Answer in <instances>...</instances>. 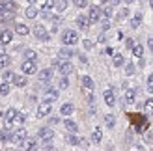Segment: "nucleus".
I'll return each instance as SVG.
<instances>
[{
  "instance_id": "5",
  "label": "nucleus",
  "mask_w": 153,
  "mask_h": 151,
  "mask_svg": "<svg viewBox=\"0 0 153 151\" xmlns=\"http://www.w3.org/2000/svg\"><path fill=\"white\" fill-rule=\"evenodd\" d=\"M90 22H103V7L101 6H91L88 13Z\"/></svg>"
},
{
  "instance_id": "13",
  "label": "nucleus",
  "mask_w": 153,
  "mask_h": 151,
  "mask_svg": "<svg viewBox=\"0 0 153 151\" xmlns=\"http://www.w3.org/2000/svg\"><path fill=\"white\" fill-rule=\"evenodd\" d=\"M75 22H76V26H79L80 30H88L90 28V19H88V15H79V17L75 19Z\"/></svg>"
},
{
  "instance_id": "50",
  "label": "nucleus",
  "mask_w": 153,
  "mask_h": 151,
  "mask_svg": "<svg viewBox=\"0 0 153 151\" xmlns=\"http://www.w3.org/2000/svg\"><path fill=\"white\" fill-rule=\"evenodd\" d=\"M76 56H79V60H80L82 64H88V58H86V54H76Z\"/></svg>"
},
{
  "instance_id": "11",
  "label": "nucleus",
  "mask_w": 153,
  "mask_h": 151,
  "mask_svg": "<svg viewBox=\"0 0 153 151\" xmlns=\"http://www.w3.org/2000/svg\"><path fill=\"white\" fill-rule=\"evenodd\" d=\"M80 84H82L84 90H88V92H91V90L95 88V82H94V78H91L90 75H82V77H80Z\"/></svg>"
},
{
  "instance_id": "46",
  "label": "nucleus",
  "mask_w": 153,
  "mask_h": 151,
  "mask_svg": "<svg viewBox=\"0 0 153 151\" xmlns=\"http://www.w3.org/2000/svg\"><path fill=\"white\" fill-rule=\"evenodd\" d=\"M108 28H110V21H103V22H101V30H103V34H105Z\"/></svg>"
},
{
  "instance_id": "34",
  "label": "nucleus",
  "mask_w": 153,
  "mask_h": 151,
  "mask_svg": "<svg viewBox=\"0 0 153 151\" xmlns=\"http://www.w3.org/2000/svg\"><path fill=\"white\" fill-rule=\"evenodd\" d=\"M67 6H69V2H65V0H62V2H56V11L58 13H62L67 10Z\"/></svg>"
},
{
  "instance_id": "16",
  "label": "nucleus",
  "mask_w": 153,
  "mask_h": 151,
  "mask_svg": "<svg viewBox=\"0 0 153 151\" xmlns=\"http://www.w3.org/2000/svg\"><path fill=\"white\" fill-rule=\"evenodd\" d=\"M11 39H13V32H10V30H2V32H0V45H10L11 43Z\"/></svg>"
},
{
  "instance_id": "59",
  "label": "nucleus",
  "mask_w": 153,
  "mask_h": 151,
  "mask_svg": "<svg viewBox=\"0 0 153 151\" xmlns=\"http://www.w3.org/2000/svg\"><path fill=\"white\" fill-rule=\"evenodd\" d=\"M0 116H2V112H0Z\"/></svg>"
},
{
  "instance_id": "32",
  "label": "nucleus",
  "mask_w": 153,
  "mask_h": 151,
  "mask_svg": "<svg viewBox=\"0 0 153 151\" xmlns=\"http://www.w3.org/2000/svg\"><path fill=\"white\" fill-rule=\"evenodd\" d=\"M131 52H133V56H136V58L142 60V56H144V47H142V45H134V49Z\"/></svg>"
},
{
  "instance_id": "25",
  "label": "nucleus",
  "mask_w": 153,
  "mask_h": 151,
  "mask_svg": "<svg viewBox=\"0 0 153 151\" xmlns=\"http://www.w3.org/2000/svg\"><path fill=\"white\" fill-rule=\"evenodd\" d=\"M25 62H37V52L32 49H26L25 50Z\"/></svg>"
},
{
  "instance_id": "19",
  "label": "nucleus",
  "mask_w": 153,
  "mask_h": 151,
  "mask_svg": "<svg viewBox=\"0 0 153 151\" xmlns=\"http://www.w3.org/2000/svg\"><path fill=\"white\" fill-rule=\"evenodd\" d=\"M25 15L28 19H36L37 15H39V10L36 7V2H30V6L26 7V11H25Z\"/></svg>"
},
{
  "instance_id": "1",
  "label": "nucleus",
  "mask_w": 153,
  "mask_h": 151,
  "mask_svg": "<svg viewBox=\"0 0 153 151\" xmlns=\"http://www.w3.org/2000/svg\"><path fill=\"white\" fill-rule=\"evenodd\" d=\"M62 43L65 45V47H73V45H76L79 43V32H76V30H71V28H65L64 32H62Z\"/></svg>"
},
{
  "instance_id": "15",
  "label": "nucleus",
  "mask_w": 153,
  "mask_h": 151,
  "mask_svg": "<svg viewBox=\"0 0 153 151\" xmlns=\"http://www.w3.org/2000/svg\"><path fill=\"white\" fill-rule=\"evenodd\" d=\"M51 104H39V107H37V110H36V116L37 118H47V116H51Z\"/></svg>"
},
{
  "instance_id": "29",
  "label": "nucleus",
  "mask_w": 153,
  "mask_h": 151,
  "mask_svg": "<svg viewBox=\"0 0 153 151\" xmlns=\"http://www.w3.org/2000/svg\"><path fill=\"white\" fill-rule=\"evenodd\" d=\"M105 125L108 127V129H114V127H116V116H114V114H106L105 116Z\"/></svg>"
},
{
  "instance_id": "51",
  "label": "nucleus",
  "mask_w": 153,
  "mask_h": 151,
  "mask_svg": "<svg viewBox=\"0 0 153 151\" xmlns=\"http://www.w3.org/2000/svg\"><path fill=\"white\" fill-rule=\"evenodd\" d=\"M105 52H106V54H108V56H114V54H116V52H114V49H112V47H106V50H105Z\"/></svg>"
},
{
  "instance_id": "18",
  "label": "nucleus",
  "mask_w": 153,
  "mask_h": 151,
  "mask_svg": "<svg viewBox=\"0 0 153 151\" xmlns=\"http://www.w3.org/2000/svg\"><path fill=\"white\" fill-rule=\"evenodd\" d=\"M73 112H75V104H73V103H64L62 108H60V114L65 116V118H69Z\"/></svg>"
},
{
  "instance_id": "6",
  "label": "nucleus",
  "mask_w": 153,
  "mask_h": 151,
  "mask_svg": "<svg viewBox=\"0 0 153 151\" xmlns=\"http://www.w3.org/2000/svg\"><path fill=\"white\" fill-rule=\"evenodd\" d=\"M32 32H34V37L39 39V41H49L51 39V34L47 32V28H45L43 24H36Z\"/></svg>"
},
{
  "instance_id": "35",
  "label": "nucleus",
  "mask_w": 153,
  "mask_h": 151,
  "mask_svg": "<svg viewBox=\"0 0 153 151\" xmlns=\"http://www.w3.org/2000/svg\"><path fill=\"white\" fill-rule=\"evenodd\" d=\"M26 121V114H22V112H19V114H17V118H15V125H22V123H25Z\"/></svg>"
},
{
  "instance_id": "45",
  "label": "nucleus",
  "mask_w": 153,
  "mask_h": 151,
  "mask_svg": "<svg viewBox=\"0 0 153 151\" xmlns=\"http://www.w3.org/2000/svg\"><path fill=\"white\" fill-rule=\"evenodd\" d=\"M144 107H146L148 112H153V99H148L146 103H144Z\"/></svg>"
},
{
  "instance_id": "24",
  "label": "nucleus",
  "mask_w": 153,
  "mask_h": 151,
  "mask_svg": "<svg viewBox=\"0 0 153 151\" xmlns=\"http://www.w3.org/2000/svg\"><path fill=\"white\" fill-rule=\"evenodd\" d=\"M13 138V132H11V129H2L0 131V142L2 144H6V142H10Z\"/></svg>"
},
{
  "instance_id": "20",
  "label": "nucleus",
  "mask_w": 153,
  "mask_h": 151,
  "mask_svg": "<svg viewBox=\"0 0 153 151\" xmlns=\"http://www.w3.org/2000/svg\"><path fill=\"white\" fill-rule=\"evenodd\" d=\"M125 103L127 104H133L134 101H136V90L134 88H129V90H125Z\"/></svg>"
},
{
  "instance_id": "28",
  "label": "nucleus",
  "mask_w": 153,
  "mask_h": 151,
  "mask_svg": "<svg viewBox=\"0 0 153 151\" xmlns=\"http://www.w3.org/2000/svg\"><path fill=\"white\" fill-rule=\"evenodd\" d=\"M65 142H67L69 146H79V144H80V138L76 136V134H69V132H67V134H65Z\"/></svg>"
},
{
  "instance_id": "30",
  "label": "nucleus",
  "mask_w": 153,
  "mask_h": 151,
  "mask_svg": "<svg viewBox=\"0 0 153 151\" xmlns=\"http://www.w3.org/2000/svg\"><path fill=\"white\" fill-rule=\"evenodd\" d=\"M112 64H114V67H121V65L125 64V58L121 56V54H118V52H116V54L112 56Z\"/></svg>"
},
{
  "instance_id": "36",
  "label": "nucleus",
  "mask_w": 153,
  "mask_h": 151,
  "mask_svg": "<svg viewBox=\"0 0 153 151\" xmlns=\"http://www.w3.org/2000/svg\"><path fill=\"white\" fill-rule=\"evenodd\" d=\"M127 15H129V10H127V7H121V10L118 11V21H125Z\"/></svg>"
},
{
  "instance_id": "40",
  "label": "nucleus",
  "mask_w": 153,
  "mask_h": 151,
  "mask_svg": "<svg viewBox=\"0 0 153 151\" xmlns=\"http://www.w3.org/2000/svg\"><path fill=\"white\" fill-rule=\"evenodd\" d=\"M11 64V60H10V56H6V58H0V69H6L7 65Z\"/></svg>"
},
{
  "instance_id": "58",
  "label": "nucleus",
  "mask_w": 153,
  "mask_h": 151,
  "mask_svg": "<svg viewBox=\"0 0 153 151\" xmlns=\"http://www.w3.org/2000/svg\"><path fill=\"white\" fill-rule=\"evenodd\" d=\"M149 6H151V7H153V0H151V2H149Z\"/></svg>"
},
{
  "instance_id": "54",
  "label": "nucleus",
  "mask_w": 153,
  "mask_h": 151,
  "mask_svg": "<svg viewBox=\"0 0 153 151\" xmlns=\"http://www.w3.org/2000/svg\"><path fill=\"white\" fill-rule=\"evenodd\" d=\"M51 123H54V125L60 123V118H58V116H52V118H51Z\"/></svg>"
},
{
  "instance_id": "4",
  "label": "nucleus",
  "mask_w": 153,
  "mask_h": 151,
  "mask_svg": "<svg viewBox=\"0 0 153 151\" xmlns=\"http://www.w3.org/2000/svg\"><path fill=\"white\" fill-rule=\"evenodd\" d=\"M37 138H41V142L45 146H51L52 138H54V131H52L51 127H41V129L37 131Z\"/></svg>"
},
{
  "instance_id": "42",
  "label": "nucleus",
  "mask_w": 153,
  "mask_h": 151,
  "mask_svg": "<svg viewBox=\"0 0 153 151\" xmlns=\"http://www.w3.org/2000/svg\"><path fill=\"white\" fill-rule=\"evenodd\" d=\"M76 7H79V10H84V7H88V4L90 2H86V0H76V2H73Z\"/></svg>"
},
{
  "instance_id": "10",
  "label": "nucleus",
  "mask_w": 153,
  "mask_h": 151,
  "mask_svg": "<svg viewBox=\"0 0 153 151\" xmlns=\"http://www.w3.org/2000/svg\"><path fill=\"white\" fill-rule=\"evenodd\" d=\"M52 75H54V69H52V67L41 69V71H39V75H37V80H39V82H51Z\"/></svg>"
},
{
  "instance_id": "22",
  "label": "nucleus",
  "mask_w": 153,
  "mask_h": 151,
  "mask_svg": "<svg viewBox=\"0 0 153 151\" xmlns=\"http://www.w3.org/2000/svg\"><path fill=\"white\" fill-rule=\"evenodd\" d=\"M21 147L25 149V151H36V147H37V140H36V138H28L25 144H21Z\"/></svg>"
},
{
  "instance_id": "55",
  "label": "nucleus",
  "mask_w": 153,
  "mask_h": 151,
  "mask_svg": "<svg viewBox=\"0 0 153 151\" xmlns=\"http://www.w3.org/2000/svg\"><path fill=\"white\" fill-rule=\"evenodd\" d=\"M58 32V26L56 24H52V28H51V34H56Z\"/></svg>"
},
{
  "instance_id": "26",
  "label": "nucleus",
  "mask_w": 153,
  "mask_h": 151,
  "mask_svg": "<svg viewBox=\"0 0 153 151\" xmlns=\"http://www.w3.org/2000/svg\"><path fill=\"white\" fill-rule=\"evenodd\" d=\"M52 10H56V2H51V0H47V2L41 4V13H51Z\"/></svg>"
},
{
  "instance_id": "31",
  "label": "nucleus",
  "mask_w": 153,
  "mask_h": 151,
  "mask_svg": "<svg viewBox=\"0 0 153 151\" xmlns=\"http://www.w3.org/2000/svg\"><path fill=\"white\" fill-rule=\"evenodd\" d=\"M2 78H4L6 84H10V82H13V78H15V73H13L11 69H6V71L2 73Z\"/></svg>"
},
{
  "instance_id": "47",
  "label": "nucleus",
  "mask_w": 153,
  "mask_h": 151,
  "mask_svg": "<svg viewBox=\"0 0 153 151\" xmlns=\"http://www.w3.org/2000/svg\"><path fill=\"white\" fill-rule=\"evenodd\" d=\"M51 21H52V24H56V26H58L60 22H62V17H60V15H52V19H51Z\"/></svg>"
},
{
  "instance_id": "56",
  "label": "nucleus",
  "mask_w": 153,
  "mask_h": 151,
  "mask_svg": "<svg viewBox=\"0 0 153 151\" xmlns=\"http://www.w3.org/2000/svg\"><path fill=\"white\" fill-rule=\"evenodd\" d=\"M47 151H56V149H54V147H51V149H47Z\"/></svg>"
},
{
  "instance_id": "9",
  "label": "nucleus",
  "mask_w": 153,
  "mask_h": 151,
  "mask_svg": "<svg viewBox=\"0 0 153 151\" xmlns=\"http://www.w3.org/2000/svg\"><path fill=\"white\" fill-rule=\"evenodd\" d=\"M103 97H105V103H106V107H110V108H114V104H116V93H114V90H112V88H108V90H105V93H103Z\"/></svg>"
},
{
  "instance_id": "12",
  "label": "nucleus",
  "mask_w": 153,
  "mask_h": 151,
  "mask_svg": "<svg viewBox=\"0 0 153 151\" xmlns=\"http://www.w3.org/2000/svg\"><path fill=\"white\" fill-rule=\"evenodd\" d=\"M75 54H76V52H75L73 49H69V47H64V49L58 50V58H60V60H67V62H69Z\"/></svg>"
},
{
  "instance_id": "53",
  "label": "nucleus",
  "mask_w": 153,
  "mask_h": 151,
  "mask_svg": "<svg viewBox=\"0 0 153 151\" xmlns=\"http://www.w3.org/2000/svg\"><path fill=\"white\" fill-rule=\"evenodd\" d=\"M148 47H149V49L153 50V34L149 36V39H148Z\"/></svg>"
},
{
  "instance_id": "48",
  "label": "nucleus",
  "mask_w": 153,
  "mask_h": 151,
  "mask_svg": "<svg viewBox=\"0 0 153 151\" xmlns=\"http://www.w3.org/2000/svg\"><path fill=\"white\" fill-rule=\"evenodd\" d=\"M7 56V50H6V47H2L0 45V58H6Z\"/></svg>"
},
{
  "instance_id": "17",
  "label": "nucleus",
  "mask_w": 153,
  "mask_h": 151,
  "mask_svg": "<svg viewBox=\"0 0 153 151\" xmlns=\"http://www.w3.org/2000/svg\"><path fill=\"white\" fill-rule=\"evenodd\" d=\"M90 142L91 144H101L103 142V131L99 129V127L94 129V132H91V136H90Z\"/></svg>"
},
{
  "instance_id": "33",
  "label": "nucleus",
  "mask_w": 153,
  "mask_h": 151,
  "mask_svg": "<svg viewBox=\"0 0 153 151\" xmlns=\"http://www.w3.org/2000/svg\"><path fill=\"white\" fill-rule=\"evenodd\" d=\"M67 88H69V78L62 77V78L58 80V90H67Z\"/></svg>"
},
{
  "instance_id": "3",
  "label": "nucleus",
  "mask_w": 153,
  "mask_h": 151,
  "mask_svg": "<svg viewBox=\"0 0 153 151\" xmlns=\"http://www.w3.org/2000/svg\"><path fill=\"white\" fill-rule=\"evenodd\" d=\"M60 97V90L54 86H47L45 88V97H43V104H52Z\"/></svg>"
},
{
  "instance_id": "2",
  "label": "nucleus",
  "mask_w": 153,
  "mask_h": 151,
  "mask_svg": "<svg viewBox=\"0 0 153 151\" xmlns=\"http://www.w3.org/2000/svg\"><path fill=\"white\" fill-rule=\"evenodd\" d=\"M52 69H58L60 73H62V77H67V75L73 71V65H71V62H67V60L56 58L54 62H52Z\"/></svg>"
},
{
  "instance_id": "37",
  "label": "nucleus",
  "mask_w": 153,
  "mask_h": 151,
  "mask_svg": "<svg viewBox=\"0 0 153 151\" xmlns=\"http://www.w3.org/2000/svg\"><path fill=\"white\" fill-rule=\"evenodd\" d=\"M10 84H6V82H2V84H0V95H7L10 93Z\"/></svg>"
},
{
  "instance_id": "39",
  "label": "nucleus",
  "mask_w": 153,
  "mask_h": 151,
  "mask_svg": "<svg viewBox=\"0 0 153 151\" xmlns=\"http://www.w3.org/2000/svg\"><path fill=\"white\" fill-rule=\"evenodd\" d=\"M146 88H148L149 93H153V75H149V77L146 78Z\"/></svg>"
},
{
  "instance_id": "57",
  "label": "nucleus",
  "mask_w": 153,
  "mask_h": 151,
  "mask_svg": "<svg viewBox=\"0 0 153 151\" xmlns=\"http://www.w3.org/2000/svg\"><path fill=\"white\" fill-rule=\"evenodd\" d=\"M6 151H17V149H6Z\"/></svg>"
},
{
  "instance_id": "41",
  "label": "nucleus",
  "mask_w": 153,
  "mask_h": 151,
  "mask_svg": "<svg viewBox=\"0 0 153 151\" xmlns=\"http://www.w3.org/2000/svg\"><path fill=\"white\" fill-rule=\"evenodd\" d=\"M134 71H136V67H134L131 62H129V64L125 65V75H134Z\"/></svg>"
},
{
  "instance_id": "8",
  "label": "nucleus",
  "mask_w": 153,
  "mask_h": 151,
  "mask_svg": "<svg viewBox=\"0 0 153 151\" xmlns=\"http://www.w3.org/2000/svg\"><path fill=\"white\" fill-rule=\"evenodd\" d=\"M21 71H22V75H36L37 73V64L36 62H25V60H22Z\"/></svg>"
},
{
  "instance_id": "52",
  "label": "nucleus",
  "mask_w": 153,
  "mask_h": 151,
  "mask_svg": "<svg viewBox=\"0 0 153 151\" xmlns=\"http://www.w3.org/2000/svg\"><path fill=\"white\" fill-rule=\"evenodd\" d=\"M79 146H82V147H88V146H90V142H88V140H84V138H80V144H79Z\"/></svg>"
},
{
  "instance_id": "38",
  "label": "nucleus",
  "mask_w": 153,
  "mask_h": 151,
  "mask_svg": "<svg viewBox=\"0 0 153 151\" xmlns=\"http://www.w3.org/2000/svg\"><path fill=\"white\" fill-rule=\"evenodd\" d=\"M103 17H105V21H108L112 17V6H106L103 10Z\"/></svg>"
},
{
  "instance_id": "43",
  "label": "nucleus",
  "mask_w": 153,
  "mask_h": 151,
  "mask_svg": "<svg viewBox=\"0 0 153 151\" xmlns=\"http://www.w3.org/2000/svg\"><path fill=\"white\" fill-rule=\"evenodd\" d=\"M94 45H95V43L91 41V39H84V41H82V47L86 49V50H90V49H94Z\"/></svg>"
},
{
  "instance_id": "23",
  "label": "nucleus",
  "mask_w": 153,
  "mask_h": 151,
  "mask_svg": "<svg viewBox=\"0 0 153 151\" xmlns=\"http://www.w3.org/2000/svg\"><path fill=\"white\" fill-rule=\"evenodd\" d=\"M11 84L17 86V88H25L28 84V78H25V75H15V78H13Z\"/></svg>"
},
{
  "instance_id": "27",
  "label": "nucleus",
  "mask_w": 153,
  "mask_h": 151,
  "mask_svg": "<svg viewBox=\"0 0 153 151\" xmlns=\"http://www.w3.org/2000/svg\"><path fill=\"white\" fill-rule=\"evenodd\" d=\"M142 24V13L140 11H136L133 15V19H131V28H138Z\"/></svg>"
},
{
  "instance_id": "21",
  "label": "nucleus",
  "mask_w": 153,
  "mask_h": 151,
  "mask_svg": "<svg viewBox=\"0 0 153 151\" xmlns=\"http://www.w3.org/2000/svg\"><path fill=\"white\" fill-rule=\"evenodd\" d=\"M15 34L17 36H28L30 34V28L22 22H15Z\"/></svg>"
},
{
  "instance_id": "14",
  "label": "nucleus",
  "mask_w": 153,
  "mask_h": 151,
  "mask_svg": "<svg viewBox=\"0 0 153 151\" xmlns=\"http://www.w3.org/2000/svg\"><path fill=\"white\" fill-rule=\"evenodd\" d=\"M64 127H65V131L69 134H76V132H79V123L73 121V119H69V118L64 121Z\"/></svg>"
},
{
  "instance_id": "7",
  "label": "nucleus",
  "mask_w": 153,
  "mask_h": 151,
  "mask_svg": "<svg viewBox=\"0 0 153 151\" xmlns=\"http://www.w3.org/2000/svg\"><path fill=\"white\" fill-rule=\"evenodd\" d=\"M28 140V132H26V129H17V131H13V138H11V142H15V144H25V142Z\"/></svg>"
},
{
  "instance_id": "44",
  "label": "nucleus",
  "mask_w": 153,
  "mask_h": 151,
  "mask_svg": "<svg viewBox=\"0 0 153 151\" xmlns=\"http://www.w3.org/2000/svg\"><path fill=\"white\" fill-rule=\"evenodd\" d=\"M134 45H136V43H134V39H133V37H129V39H125V47H127V49H131V50H133V49H134Z\"/></svg>"
},
{
  "instance_id": "49",
  "label": "nucleus",
  "mask_w": 153,
  "mask_h": 151,
  "mask_svg": "<svg viewBox=\"0 0 153 151\" xmlns=\"http://www.w3.org/2000/svg\"><path fill=\"white\" fill-rule=\"evenodd\" d=\"M97 43H106V34H101L97 37Z\"/></svg>"
}]
</instances>
